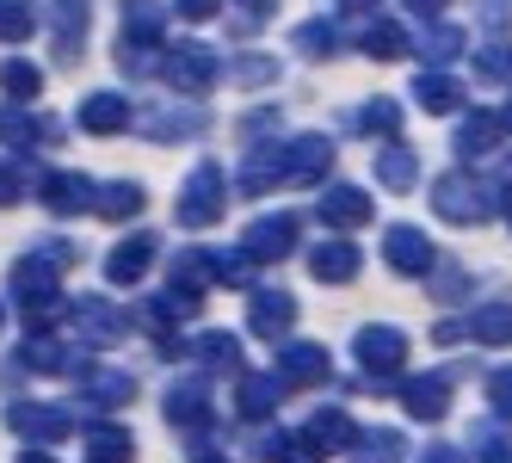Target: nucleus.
Listing matches in <instances>:
<instances>
[{
  "label": "nucleus",
  "mask_w": 512,
  "mask_h": 463,
  "mask_svg": "<svg viewBox=\"0 0 512 463\" xmlns=\"http://www.w3.org/2000/svg\"><path fill=\"white\" fill-rule=\"evenodd\" d=\"M500 192H512V155H500V180H494Z\"/></svg>",
  "instance_id": "bf43d9fd"
},
{
  "label": "nucleus",
  "mask_w": 512,
  "mask_h": 463,
  "mask_svg": "<svg viewBox=\"0 0 512 463\" xmlns=\"http://www.w3.org/2000/svg\"><path fill=\"white\" fill-rule=\"evenodd\" d=\"M142 204H149V192H142L136 180H112V186H99V198H93V210L105 223H130V217H142Z\"/></svg>",
  "instance_id": "473e14b6"
},
{
  "label": "nucleus",
  "mask_w": 512,
  "mask_h": 463,
  "mask_svg": "<svg viewBox=\"0 0 512 463\" xmlns=\"http://www.w3.org/2000/svg\"><path fill=\"white\" fill-rule=\"evenodd\" d=\"M358 266H364V260H358L352 241H315V247H309V272H315L321 284H352Z\"/></svg>",
  "instance_id": "cd10ccee"
},
{
  "label": "nucleus",
  "mask_w": 512,
  "mask_h": 463,
  "mask_svg": "<svg viewBox=\"0 0 512 463\" xmlns=\"http://www.w3.org/2000/svg\"><path fill=\"white\" fill-rule=\"evenodd\" d=\"M223 75H229L235 87H272V81H278V62H272V56H229Z\"/></svg>",
  "instance_id": "ea45409f"
},
{
  "label": "nucleus",
  "mask_w": 512,
  "mask_h": 463,
  "mask_svg": "<svg viewBox=\"0 0 512 463\" xmlns=\"http://www.w3.org/2000/svg\"><path fill=\"white\" fill-rule=\"evenodd\" d=\"M463 291H469V272L463 266H432V297L438 303H457Z\"/></svg>",
  "instance_id": "c03bdc74"
},
{
  "label": "nucleus",
  "mask_w": 512,
  "mask_h": 463,
  "mask_svg": "<svg viewBox=\"0 0 512 463\" xmlns=\"http://www.w3.org/2000/svg\"><path fill=\"white\" fill-rule=\"evenodd\" d=\"M340 13H352V19H377V0H340Z\"/></svg>",
  "instance_id": "6e6d98bb"
},
{
  "label": "nucleus",
  "mask_w": 512,
  "mask_h": 463,
  "mask_svg": "<svg viewBox=\"0 0 512 463\" xmlns=\"http://www.w3.org/2000/svg\"><path fill=\"white\" fill-rule=\"evenodd\" d=\"M401 7H408L414 19H438V13H445V7H451V0H401Z\"/></svg>",
  "instance_id": "5fc2aeb1"
},
{
  "label": "nucleus",
  "mask_w": 512,
  "mask_h": 463,
  "mask_svg": "<svg viewBox=\"0 0 512 463\" xmlns=\"http://www.w3.org/2000/svg\"><path fill=\"white\" fill-rule=\"evenodd\" d=\"M475 75H494V81H512V38H494V44H475Z\"/></svg>",
  "instance_id": "37998d69"
},
{
  "label": "nucleus",
  "mask_w": 512,
  "mask_h": 463,
  "mask_svg": "<svg viewBox=\"0 0 512 463\" xmlns=\"http://www.w3.org/2000/svg\"><path fill=\"white\" fill-rule=\"evenodd\" d=\"M87 25H93V0H56V7H50V31H56V56L62 62L81 56Z\"/></svg>",
  "instance_id": "a878e982"
},
{
  "label": "nucleus",
  "mask_w": 512,
  "mask_h": 463,
  "mask_svg": "<svg viewBox=\"0 0 512 463\" xmlns=\"http://www.w3.org/2000/svg\"><path fill=\"white\" fill-rule=\"evenodd\" d=\"M327 167H334V142L327 136H290L278 142V149H253V161L241 167V180H235V198H260L272 192L278 180L290 186H327Z\"/></svg>",
  "instance_id": "f257e3e1"
},
{
  "label": "nucleus",
  "mask_w": 512,
  "mask_h": 463,
  "mask_svg": "<svg viewBox=\"0 0 512 463\" xmlns=\"http://www.w3.org/2000/svg\"><path fill=\"white\" fill-rule=\"evenodd\" d=\"M383 260H389V272H401V278H432V266H438L426 229H414V223H395V229L383 235Z\"/></svg>",
  "instance_id": "4468645a"
},
{
  "label": "nucleus",
  "mask_w": 512,
  "mask_h": 463,
  "mask_svg": "<svg viewBox=\"0 0 512 463\" xmlns=\"http://www.w3.org/2000/svg\"><path fill=\"white\" fill-rule=\"evenodd\" d=\"M68 322H75V334L87 340V346H124L130 340V315L118 309V303H105V297H81L75 309H68Z\"/></svg>",
  "instance_id": "9d476101"
},
{
  "label": "nucleus",
  "mask_w": 512,
  "mask_h": 463,
  "mask_svg": "<svg viewBox=\"0 0 512 463\" xmlns=\"http://www.w3.org/2000/svg\"><path fill=\"white\" fill-rule=\"evenodd\" d=\"M7 426H13L19 439H38V445L75 439V414H68V408H50V402H13V408H7Z\"/></svg>",
  "instance_id": "ddd939ff"
},
{
  "label": "nucleus",
  "mask_w": 512,
  "mask_h": 463,
  "mask_svg": "<svg viewBox=\"0 0 512 463\" xmlns=\"http://www.w3.org/2000/svg\"><path fill=\"white\" fill-rule=\"evenodd\" d=\"M56 272H62V266H50L38 247L13 260L7 284H13V303L25 309V322H50V315L62 309V284H56Z\"/></svg>",
  "instance_id": "39448f33"
},
{
  "label": "nucleus",
  "mask_w": 512,
  "mask_h": 463,
  "mask_svg": "<svg viewBox=\"0 0 512 463\" xmlns=\"http://www.w3.org/2000/svg\"><path fill=\"white\" fill-rule=\"evenodd\" d=\"M401 408H408L414 420H445L451 414V377L445 371H426V377H401L395 383Z\"/></svg>",
  "instance_id": "a211bd4d"
},
{
  "label": "nucleus",
  "mask_w": 512,
  "mask_h": 463,
  "mask_svg": "<svg viewBox=\"0 0 512 463\" xmlns=\"http://www.w3.org/2000/svg\"><path fill=\"white\" fill-rule=\"evenodd\" d=\"M130 50H161L167 44V7L161 0H124V38Z\"/></svg>",
  "instance_id": "4be33fe9"
},
{
  "label": "nucleus",
  "mask_w": 512,
  "mask_h": 463,
  "mask_svg": "<svg viewBox=\"0 0 512 463\" xmlns=\"http://www.w3.org/2000/svg\"><path fill=\"white\" fill-rule=\"evenodd\" d=\"M469 50V38L457 25H426L420 38H414V56H420V68H445V62H457Z\"/></svg>",
  "instance_id": "7c9ffc66"
},
{
  "label": "nucleus",
  "mask_w": 512,
  "mask_h": 463,
  "mask_svg": "<svg viewBox=\"0 0 512 463\" xmlns=\"http://www.w3.org/2000/svg\"><path fill=\"white\" fill-rule=\"evenodd\" d=\"M38 254H44L50 266H62V272H68V266H81V247L68 241V235H44V241H38Z\"/></svg>",
  "instance_id": "a18cd8bd"
},
{
  "label": "nucleus",
  "mask_w": 512,
  "mask_h": 463,
  "mask_svg": "<svg viewBox=\"0 0 512 463\" xmlns=\"http://www.w3.org/2000/svg\"><path fill=\"white\" fill-rule=\"evenodd\" d=\"M272 13H278V0H235V25L241 31H260Z\"/></svg>",
  "instance_id": "de8ad7c7"
},
{
  "label": "nucleus",
  "mask_w": 512,
  "mask_h": 463,
  "mask_svg": "<svg viewBox=\"0 0 512 463\" xmlns=\"http://www.w3.org/2000/svg\"><path fill=\"white\" fill-rule=\"evenodd\" d=\"M75 124L87 136H124L130 130V93H112V87H99L75 105Z\"/></svg>",
  "instance_id": "f3484780"
},
{
  "label": "nucleus",
  "mask_w": 512,
  "mask_h": 463,
  "mask_svg": "<svg viewBox=\"0 0 512 463\" xmlns=\"http://www.w3.org/2000/svg\"><path fill=\"white\" fill-rule=\"evenodd\" d=\"M93 198H99V186L87 173H38V204L50 217H81V210H93Z\"/></svg>",
  "instance_id": "dca6fc26"
},
{
  "label": "nucleus",
  "mask_w": 512,
  "mask_h": 463,
  "mask_svg": "<svg viewBox=\"0 0 512 463\" xmlns=\"http://www.w3.org/2000/svg\"><path fill=\"white\" fill-rule=\"evenodd\" d=\"M358 130H364V136L395 142V136H401V105H395V99H371V105L358 112Z\"/></svg>",
  "instance_id": "a19ab883"
},
{
  "label": "nucleus",
  "mask_w": 512,
  "mask_h": 463,
  "mask_svg": "<svg viewBox=\"0 0 512 463\" xmlns=\"http://www.w3.org/2000/svg\"><path fill=\"white\" fill-rule=\"evenodd\" d=\"M309 439H315L321 451H346V445L358 439V426H352L346 408H315V414H309Z\"/></svg>",
  "instance_id": "4c0bfd02"
},
{
  "label": "nucleus",
  "mask_w": 512,
  "mask_h": 463,
  "mask_svg": "<svg viewBox=\"0 0 512 463\" xmlns=\"http://www.w3.org/2000/svg\"><path fill=\"white\" fill-rule=\"evenodd\" d=\"M87 463H130L136 457V439L124 433V426H112V420H99V426H87Z\"/></svg>",
  "instance_id": "72a5a7b5"
},
{
  "label": "nucleus",
  "mask_w": 512,
  "mask_h": 463,
  "mask_svg": "<svg viewBox=\"0 0 512 463\" xmlns=\"http://www.w3.org/2000/svg\"><path fill=\"white\" fill-rule=\"evenodd\" d=\"M229 173L216 167V161H198L192 167V180L179 186V198H173V217H179V229H210V223H223V210H229Z\"/></svg>",
  "instance_id": "20e7f679"
},
{
  "label": "nucleus",
  "mask_w": 512,
  "mask_h": 463,
  "mask_svg": "<svg viewBox=\"0 0 512 463\" xmlns=\"http://www.w3.org/2000/svg\"><path fill=\"white\" fill-rule=\"evenodd\" d=\"M81 408H130L136 402V377L118 365H75Z\"/></svg>",
  "instance_id": "f8f14e48"
},
{
  "label": "nucleus",
  "mask_w": 512,
  "mask_h": 463,
  "mask_svg": "<svg viewBox=\"0 0 512 463\" xmlns=\"http://www.w3.org/2000/svg\"><path fill=\"white\" fill-rule=\"evenodd\" d=\"M352 352H358V371H364V383H377L371 396H395L389 383H401V371H408V334L401 328H358V340H352Z\"/></svg>",
  "instance_id": "7ed1b4c3"
},
{
  "label": "nucleus",
  "mask_w": 512,
  "mask_h": 463,
  "mask_svg": "<svg viewBox=\"0 0 512 463\" xmlns=\"http://www.w3.org/2000/svg\"><path fill=\"white\" fill-rule=\"evenodd\" d=\"M247 328L278 346L290 328H297V297H290V291H272V284H253V291H247Z\"/></svg>",
  "instance_id": "9b49d317"
},
{
  "label": "nucleus",
  "mask_w": 512,
  "mask_h": 463,
  "mask_svg": "<svg viewBox=\"0 0 512 463\" xmlns=\"http://www.w3.org/2000/svg\"><path fill=\"white\" fill-rule=\"evenodd\" d=\"M272 371H278L284 389H321V383H334V359H327V346H315V340H278Z\"/></svg>",
  "instance_id": "1a4fd4ad"
},
{
  "label": "nucleus",
  "mask_w": 512,
  "mask_h": 463,
  "mask_svg": "<svg viewBox=\"0 0 512 463\" xmlns=\"http://www.w3.org/2000/svg\"><path fill=\"white\" fill-rule=\"evenodd\" d=\"M290 44H297L303 62H327V56H340V25L334 19H303L290 31Z\"/></svg>",
  "instance_id": "f704fd0d"
},
{
  "label": "nucleus",
  "mask_w": 512,
  "mask_h": 463,
  "mask_svg": "<svg viewBox=\"0 0 512 463\" xmlns=\"http://www.w3.org/2000/svg\"><path fill=\"white\" fill-rule=\"evenodd\" d=\"M192 359H198L204 371H241V340L223 334V328H210V334L192 340Z\"/></svg>",
  "instance_id": "e433bc0d"
},
{
  "label": "nucleus",
  "mask_w": 512,
  "mask_h": 463,
  "mask_svg": "<svg viewBox=\"0 0 512 463\" xmlns=\"http://www.w3.org/2000/svg\"><path fill=\"white\" fill-rule=\"evenodd\" d=\"M38 13H31V0H0V44H25Z\"/></svg>",
  "instance_id": "79ce46f5"
},
{
  "label": "nucleus",
  "mask_w": 512,
  "mask_h": 463,
  "mask_svg": "<svg viewBox=\"0 0 512 463\" xmlns=\"http://www.w3.org/2000/svg\"><path fill=\"white\" fill-rule=\"evenodd\" d=\"M432 340H438V346H463V340H469V322H438Z\"/></svg>",
  "instance_id": "603ef678"
},
{
  "label": "nucleus",
  "mask_w": 512,
  "mask_h": 463,
  "mask_svg": "<svg viewBox=\"0 0 512 463\" xmlns=\"http://www.w3.org/2000/svg\"><path fill=\"white\" fill-rule=\"evenodd\" d=\"M377 186H383V192H414V186H420V155H414L401 136L377 149Z\"/></svg>",
  "instance_id": "bb28decb"
},
{
  "label": "nucleus",
  "mask_w": 512,
  "mask_h": 463,
  "mask_svg": "<svg viewBox=\"0 0 512 463\" xmlns=\"http://www.w3.org/2000/svg\"><path fill=\"white\" fill-rule=\"evenodd\" d=\"M173 13H179V19H192V25H204V19L223 13V0H173Z\"/></svg>",
  "instance_id": "8fccbe9b"
},
{
  "label": "nucleus",
  "mask_w": 512,
  "mask_h": 463,
  "mask_svg": "<svg viewBox=\"0 0 512 463\" xmlns=\"http://www.w3.org/2000/svg\"><path fill=\"white\" fill-rule=\"evenodd\" d=\"M297 235H303V217L297 210H266V217H253L241 229V247H247V260L253 266H278L297 254Z\"/></svg>",
  "instance_id": "0eeeda50"
},
{
  "label": "nucleus",
  "mask_w": 512,
  "mask_h": 463,
  "mask_svg": "<svg viewBox=\"0 0 512 463\" xmlns=\"http://www.w3.org/2000/svg\"><path fill=\"white\" fill-rule=\"evenodd\" d=\"M482 463H512V445H506V439H500V445H488V451H482Z\"/></svg>",
  "instance_id": "13d9d810"
},
{
  "label": "nucleus",
  "mask_w": 512,
  "mask_h": 463,
  "mask_svg": "<svg viewBox=\"0 0 512 463\" xmlns=\"http://www.w3.org/2000/svg\"><path fill=\"white\" fill-rule=\"evenodd\" d=\"M19 463H56V457H50V445H25V451H19Z\"/></svg>",
  "instance_id": "4d7b16f0"
},
{
  "label": "nucleus",
  "mask_w": 512,
  "mask_h": 463,
  "mask_svg": "<svg viewBox=\"0 0 512 463\" xmlns=\"http://www.w3.org/2000/svg\"><path fill=\"white\" fill-rule=\"evenodd\" d=\"M19 365H25V371H44V377L75 371V346H68L62 334H50V328H31L25 346H19Z\"/></svg>",
  "instance_id": "5701e85b"
},
{
  "label": "nucleus",
  "mask_w": 512,
  "mask_h": 463,
  "mask_svg": "<svg viewBox=\"0 0 512 463\" xmlns=\"http://www.w3.org/2000/svg\"><path fill=\"white\" fill-rule=\"evenodd\" d=\"M358 50L371 56V62H395V56H408V50H414V38H408V31H401L395 19H371V25L358 31Z\"/></svg>",
  "instance_id": "2f4dec72"
},
{
  "label": "nucleus",
  "mask_w": 512,
  "mask_h": 463,
  "mask_svg": "<svg viewBox=\"0 0 512 463\" xmlns=\"http://www.w3.org/2000/svg\"><path fill=\"white\" fill-rule=\"evenodd\" d=\"M482 25H512V0H482Z\"/></svg>",
  "instance_id": "3c124183"
},
{
  "label": "nucleus",
  "mask_w": 512,
  "mask_h": 463,
  "mask_svg": "<svg viewBox=\"0 0 512 463\" xmlns=\"http://www.w3.org/2000/svg\"><path fill=\"white\" fill-rule=\"evenodd\" d=\"M488 408H494L500 420H512V365H500V371L488 377Z\"/></svg>",
  "instance_id": "49530a36"
},
{
  "label": "nucleus",
  "mask_w": 512,
  "mask_h": 463,
  "mask_svg": "<svg viewBox=\"0 0 512 463\" xmlns=\"http://www.w3.org/2000/svg\"><path fill=\"white\" fill-rule=\"evenodd\" d=\"M25 192H31V186H25V173H19L13 161H0V210H13Z\"/></svg>",
  "instance_id": "09e8293b"
},
{
  "label": "nucleus",
  "mask_w": 512,
  "mask_h": 463,
  "mask_svg": "<svg viewBox=\"0 0 512 463\" xmlns=\"http://www.w3.org/2000/svg\"><path fill=\"white\" fill-rule=\"evenodd\" d=\"M0 93H7L13 105H31L44 93V68L25 62V56H7V62H0Z\"/></svg>",
  "instance_id": "c9c22d12"
},
{
  "label": "nucleus",
  "mask_w": 512,
  "mask_h": 463,
  "mask_svg": "<svg viewBox=\"0 0 512 463\" xmlns=\"http://www.w3.org/2000/svg\"><path fill=\"white\" fill-rule=\"evenodd\" d=\"M500 210H506V229H512V192H506V204H500Z\"/></svg>",
  "instance_id": "e2e57ef3"
},
{
  "label": "nucleus",
  "mask_w": 512,
  "mask_h": 463,
  "mask_svg": "<svg viewBox=\"0 0 512 463\" xmlns=\"http://www.w3.org/2000/svg\"><path fill=\"white\" fill-rule=\"evenodd\" d=\"M506 204V192L500 186H488V180H475V173H438V180H432V210H438V217H445V223H488L494 217V210Z\"/></svg>",
  "instance_id": "f03ea898"
},
{
  "label": "nucleus",
  "mask_w": 512,
  "mask_h": 463,
  "mask_svg": "<svg viewBox=\"0 0 512 463\" xmlns=\"http://www.w3.org/2000/svg\"><path fill=\"white\" fill-rule=\"evenodd\" d=\"M142 124V136H149V142H179V136H204V105L198 99H186V105H179V99H167V105H155V112L149 118H136Z\"/></svg>",
  "instance_id": "6ab92c4d"
},
{
  "label": "nucleus",
  "mask_w": 512,
  "mask_h": 463,
  "mask_svg": "<svg viewBox=\"0 0 512 463\" xmlns=\"http://www.w3.org/2000/svg\"><path fill=\"white\" fill-rule=\"evenodd\" d=\"M284 396H290V389L278 383V371H235V414H241V420H266V414H278Z\"/></svg>",
  "instance_id": "aec40b11"
},
{
  "label": "nucleus",
  "mask_w": 512,
  "mask_h": 463,
  "mask_svg": "<svg viewBox=\"0 0 512 463\" xmlns=\"http://www.w3.org/2000/svg\"><path fill=\"white\" fill-rule=\"evenodd\" d=\"M0 328H7V303H0Z\"/></svg>",
  "instance_id": "0e129e2a"
},
{
  "label": "nucleus",
  "mask_w": 512,
  "mask_h": 463,
  "mask_svg": "<svg viewBox=\"0 0 512 463\" xmlns=\"http://www.w3.org/2000/svg\"><path fill=\"white\" fill-rule=\"evenodd\" d=\"M149 266H155V235L149 229L124 235L112 254H105V278H112L118 291H124V284H142V272H149Z\"/></svg>",
  "instance_id": "412c9836"
},
{
  "label": "nucleus",
  "mask_w": 512,
  "mask_h": 463,
  "mask_svg": "<svg viewBox=\"0 0 512 463\" xmlns=\"http://www.w3.org/2000/svg\"><path fill=\"white\" fill-rule=\"evenodd\" d=\"M161 81H167L173 93L198 99V93H210L216 81H223V56H216L210 44H179V50L161 56Z\"/></svg>",
  "instance_id": "6e6552de"
},
{
  "label": "nucleus",
  "mask_w": 512,
  "mask_h": 463,
  "mask_svg": "<svg viewBox=\"0 0 512 463\" xmlns=\"http://www.w3.org/2000/svg\"><path fill=\"white\" fill-rule=\"evenodd\" d=\"M253 457H260V463H321L327 451L309 439V426H303V433L278 426V433H260V439H253Z\"/></svg>",
  "instance_id": "393cba45"
},
{
  "label": "nucleus",
  "mask_w": 512,
  "mask_h": 463,
  "mask_svg": "<svg viewBox=\"0 0 512 463\" xmlns=\"http://www.w3.org/2000/svg\"><path fill=\"white\" fill-rule=\"evenodd\" d=\"M414 105L426 118H451L463 112V81L445 75V68H420V81H414Z\"/></svg>",
  "instance_id": "b1692460"
},
{
  "label": "nucleus",
  "mask_w": 512,
  "mask_h": 463,
  "mask_svg": "<svg viewBox=\"0 0 512 463\" xmlns=\"http://www.w3.org/2000/svg\"><path fill=\"white\" fill-rule=\"evenodd\" d=\"M352 463H401L408 457V439L395 433V426H358V439L346 445Z\"/></svg>",
  "instance_id": "c756f323"
},
{
  "label": "nucleus",
  "mask_w": 512,
  "mask_h": 463,
  "mask_svg": "<svg viewBox=\"0 0 512 463\" xmlns=\"http://www.w3.org/2000/svg\"><path fill=\"white\" fill-rule=\"evenodd\" d=\"M500 118H488V112H469L463 124H457V136H451V149H457V161H482V155H494L500 149Z\"/></svg>",
  "instance_id": "c85d7f7f"
},
{
  "label": "nucleus",
  "mask_w": 512,
  "mask_h": 463,
  "mask_svg": "<svg viewBox=\"0 0 512 463\" xmlns=\"http://www.w3.org/2000/svg\"><path fill=\"white\" fill-rule=\"evenodd\" d=\"M469 340L475 346H512V303H482L469 315Z\"/></svg>",
  "instance_id": "58836bf2"
},
{
  "label": "nucleus",
  "mask_w": 512,
  "mask_h": 463,
  "mask_svg": "<svg viewBox=\"0 0 512 463\" xmlns=\"http://www.w3.org/2000/svg\"><path fill=\"white\" fill-rule=\"evenodd\" d=\"M161 414H167V426L186 433L192 451H210V377H198V371L192 377H173Z\"/></svg>",
  "instance_id": "423d86ee"
},
{
  "label": "nucleus",
  "mask_w": 512,
  "mask_h": 463,
  "mask_svg": "<svg viewBox=\"0 0 512 463\" xmlns=\"http://www.w3.org/2000/svg\"><path fill=\"white\" fill-rule=\"evenodd\" d=\"M420 463H469V457H463L457 445H426V451H420Z\"/></svg>",
  "instance_id": "864d4df0"
},
{
  "label": "nucleus",
  "mask_w": 512,
  "mask_h": 463,
  "mask_svg": "<svg viewBox=\"0 0 512 463\" xmlns=\"http://www.w3.org/2000/svg\"><path fill=\"white\" fill-rule=\"evenodd\" d=\"M315 217L327 223V229H364L377 217V198L364 192V186H346V180H334L321 198H315Z\"/></svg>",
  "instance_id": "2eb2a0df"
},
{
  "label": "nucleus",
  "mask_w": 512,
  "mask_h": 463,
  "mask_svg": "<svg viewBox=\"0 0 512 463\" xmlns=\"http://www.w3.org/2000/svg\"><path fill=\"white\" fill-rule=\"evenodd\" d=\"M500 124H506V136H512V99H506V112H500Z\"/></svg>",
  "instance_id": "680f3d73"
},
{
  "label": "nucleus",
  "mask_w": 512,
  "mask_h": 463,
  "mask_svg": "<svg viewBox=\"0 0 512 463\" xmlns=\"http://www.w3.org/2000/svg\"><path fill=\"white\" fill-rule=\"evenodd\" d=\"M192 463H235V457H216V451H198Z\"/></svg>",
  "instance_id": "052dcab7"
}]
</instances>
